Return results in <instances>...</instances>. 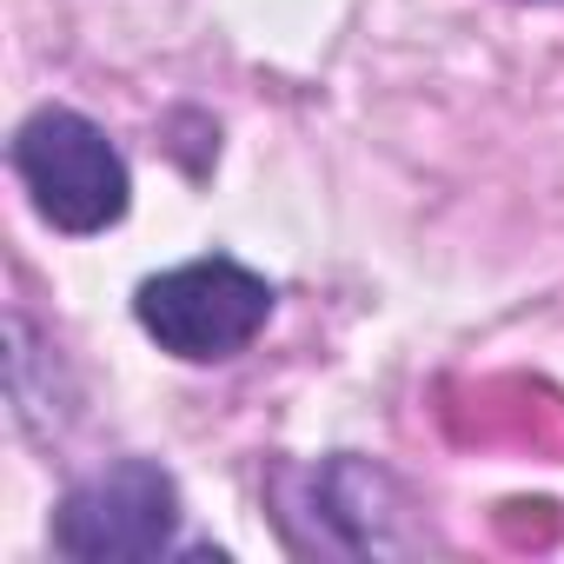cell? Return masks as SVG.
Wrapping results in <instances>:
<instances>
[{"mask_svg": "<svg viewBox=\"0 0 564 564\" xmlns=\"http://www.w3.org/2000/svg\"><path fill=\"white\" fill-rule=\"evenodd\" d=\"M14 173L34 193V213L61 232H107L127 219V160L74 107H41L14 133Z\"/></svg>", "mask_w": 564, "mask_h": 564, "instance_id": "cell-1", "label": "cell"}, {"mask_svg": "<svg viewBox=\"0 0 564 564\" xmlns=\"http://www.w3.org/2000/svg\"><path fill=\"white\" fill-rule=\"evenodd\" d=\"M133 313L147 326V339H160V352H173L186 366H213V359L246 352L265 333L272 286L239 259H193V265L147 279Z\"/></svg>", "mask_w": 564, "mask_h": 564, "instance_id": "cell-2", "label": "cell"}, {"mask_svg": "<svg viewBox=\"0 0 564 564\" xmlns=\"http://www.w3.org/2000/svg\"><path fill=\"white\" fill-rule=\"evenodd\" d=\"M180 531V491L153 458H120L74 485L54 511V544L80 564H140L160 557Z\"/></svg>", "mask_w": 564, "mask_h": 564, "instance_id": "cell-3", "label": "cell"}]
</instances>
